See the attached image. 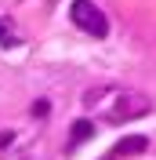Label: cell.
Returning a JSON list of instances; mask_svg holds the SVG:
<instances>
[{
    "mask_svg": "<svg viewBox=\"0 0 156 160\" xmlns=\"http://www.w3.org/2000/svg\"><path fill=\"white\" fill-rule=\"evenodd\" d=\"M69 15H73V22H76L84 33H91V37H105L109 33V18H105V11L98 8L95 0H73Z\"/></svg>",
    "mask_w": 156,
    "mask_h": 160,
    "instance_id": "2",
    "label": "cell"
},
{
    "mask_svg": "<svg viewBox=\"0 0 156 160\" xmlns=\"http://www.w3.org/2000/svg\"><path fill=\"white\" fill-rule=\"evenodd\" d=\"M18 44V37H15V29H11L7 18H0V48H15Z\"/></svg>",
    "mask_w": 156,
    "mask_h": 160,
    "instance_id": "5",
    "label": "cell"
},
{
    "mask_svg": "<svg viewBox=\"0 0 156 160\" xmlns=\"http://www.w3.org/2000/svg\"><path fill=\"white\" fill-rule=\"evenodd\" d=\"M145 146H149L145 135H134V138H124V142H120L116 153H120V157H131V153H145Z\"/></svg>",
    "mask_w": 156,
    "mask_h": 160,
    "instance_id": "3",
    "label": "cell"
},
{
    "mask_svg": "<svg viewBox=\"0 0 156 160\" xmlns=\"http://www.w3.org/2000/svg\"><path fill=\"white\" fill-rule=\"evenodd\" d=\"M87 106L102 113L105 124H127V120H138L153 109L149 95L131 91V88H95L87 95Z\"/></svg>",
    "mask_w": 156,
    "mask_h": 160,
    "instance_id": "1",
    "label": "cell"
},
{
    "mask_svg": "<svg viewBox=\"0 0 156 160\" xmlns=\"http://www.w3.org/2000/svg\"><path fill=\"white\" fill-rule=\"evenodd\" d=\"M91 135H95V124H91V120H76V124H73V131H69V142L76 146V142H87Z\"/></svg>",
    "mask_w": 156,
    "mask_h": 160,
    "instance_id": "4",
    "label": "cell"
}]
</instances>
